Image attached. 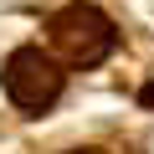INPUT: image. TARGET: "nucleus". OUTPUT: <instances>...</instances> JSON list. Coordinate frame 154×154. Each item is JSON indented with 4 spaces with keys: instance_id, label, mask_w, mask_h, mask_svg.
<instances>
[{
    "instance_id": "obj_1",
    "label": "nucleus",
    "mask_w": 154,
    "mask_h": 154,
    "mask_svg": "<svg viewBox=\"0 0 154 154\" xmlns=\"http://www.w3.org/2000/svg\"><path fill=\"white\" fill-rule=\"evenodd\" d=\"M46 36H51V51L62 62H72V67H98L113 51V41H118L113 21L98 5H62L46 21Z\"/></svg>"
},
{
    "instance_id": "obj_4",
    "label": "nucleus",
    "mask_w": 154,
    "mask_h": 154,
    "mask_svg": "<svg viewBox=\"0 0 154 154\" xmlns=\"http://www.w3.org/2000/svg\"><path fill=\"white\" fill-rule=\"evenodd\" d=\"M144 103H154V88H144Z\"/></svg>"
},
{
    "instance_id": "obj_3",
    "label": "nucleus",
    "mask_w": 154,
    "mask_h": 154,
    "mask_svg": "<svg viewBox=\"0 0 154 154\" xmlns=\"http://www.w3.org/2000/svg\"><path fill=\"white\" fill-rule=\"evenodd\" d=\"M72 154H108V149H72Z\"/></svg>"
},
{
    "instance_id": "obj_2",
    "label": "nucleus",
    "mask_w": 154,
    "mask_h": 154,
    "mask_svg": "<svg viewBox=\"0 0 154 154\" xmlns=\"http://www.w3.org/2000/svg\"><path fill=\"white\" fill-rule=\"evenodd\" d=\"M62 67L51 62V57H41L36 46H21L11 62H5V93H11V103L16 108H26V113H46L57 98H62Z\"/></svg>"
}]
</instances>
